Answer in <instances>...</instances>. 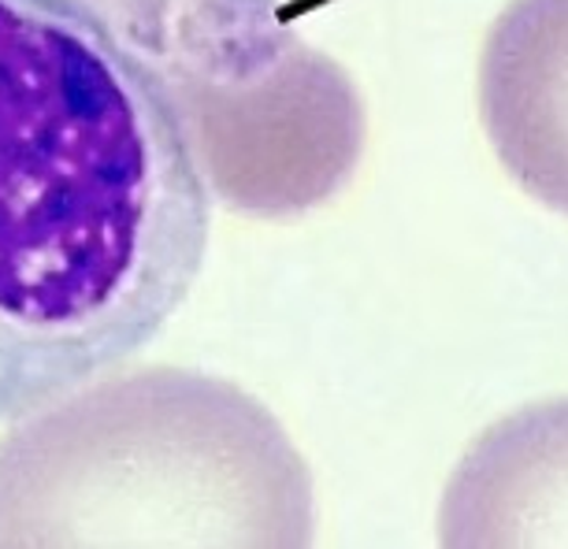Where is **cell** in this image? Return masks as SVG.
I'll return each instance as SVG.
<instances>
[{"label": "cell", "mask_w": 568, "mask_h": 549, "mask_svg": "<svg viewBox=\"0 0 568 549\" xmlns=\"http://www.w3.org/2000/svg\"><path fill=\"white\" fill-rule=\"evenodd\" d=\"M212 190L79 0H0V419L120 368L186 305Z\"/></svg>", "instance_id": "cell-1"}, {"label": "cell", "mask_w": 568, "mask_h": 549, "mask_svg": "<svg viewBox=\"0 0 568 549\" xmlns=\"http://www.w3.org/2000/svg\"><path fill=\"white\" fill-rule=\"evenodd\" d=\"M313 535L305 457L220 375L112 368L0 438V549H305Z\"/></svg>", "instance_id": "cell-2"}, {"label": "cell", "mask_w": 568, "mask_h": 549, "mask_svg": "<svg viewBox=\"0 0 568 549\" xmlns=\"http://www.w3.org/2000/svg\"><path fill=\"white\" fill-rule=\"evenodd\" d=\"M175 108L212 197L294 220L346 186L368 112L342 63L278 0H79Z\"/></svg>", "instance_id": "cell-3"}, {"label": "cell", "mask_w": 568, "mask_h": 549, "mask_svg": "<svg viewBox=\"0 0 568 549\" xmlns=\"http://www.w3.org/2000/svg\"><path fill=\"white\" fill-rule=\"evenodd\" d=\"M446 549H568V394L471 438L438 505Z\"/></svg>", "instance_id": "cell-4"}, {"label": "cell", "mask_w": 568, "mask_h": 549, "mask_svg": "<svg viewBox=\"0 0 568 549\" xmlns=\"http://www.w3.org/2000/svg\"><path fill=\"white\" fill-rule=\"evenodd\" d=\"M479 123L509 179L568 215V0H509L479 52Z\"/></svg>", "instance_id": "cell-5"}]
</instances>
